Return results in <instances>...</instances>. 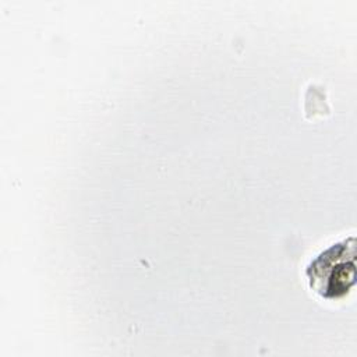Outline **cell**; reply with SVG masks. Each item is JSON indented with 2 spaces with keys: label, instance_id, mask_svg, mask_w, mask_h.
<instances>
[{
  "label": "cell",
  "instance_id": "obj_1",
  "mask_svg": "<svg viewBox=\"0 0 357 357\" xmlns=\"http://www.w3.org/2000/svg\"><path fill=\"white\" fill-rule=\"evenodd\" d=\"M354 237L336 243L317 255L307 266L310 287L325 298H336L349 291L356 279Z\"/></svg>",
  "mask_w": 357,
  "mask_h": 357
}]
</instances>
